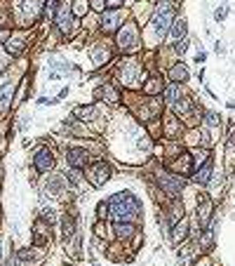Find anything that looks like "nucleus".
<instances>
[{
    "label": "nucleus",
    "instance_id": "f257e3e1",
    "mask_svg": "<svg viewBox=\"0 0 235 266\" xmlns=\"http://www.w3.org/2000/svg\"><path fill=\"white\" fill-rule=\"evenodd\" d=\"M106 203H108V219H113V222L136 224L141 219V215H144V205L132 191H115Z\"/></svg>",
    "mask_w": 235,
    "mask_h": 266
},
{
    "label": "nucleus",
    "instance_id": "f03ea898",
    "mask_svg": "<svg viewBox=\"0 0 235 266\" xmlns=\"http://www.w3.org/2000/svg\"><path fill=\"white\" fill-rule=\"evenodd\" d=\"M115 78L123 87L139 90L146 80V73H144V66H141L134 57H127V59L120 61V66H118V71H115Z\"/></svg>",
    "mask_w": 235,
    "mask_h": 266
},
{
    "label": "nucleus",
    "instance_id": "7ed1b4c3",
    "mask_svg": "<svg viewBox=\"0 0 235 266\" xmlns=\"http://www.w3.org/2000/svg\"><path fill=\"white\" fill-rule=\"evenodd\" d=\"M174 19H177L174 5L169 0H160V5L155 7V12H153V17H151V28H153V33H155L158 40H163L165 36L169 33Z\"/></svg>",
    "mask_w": 235,
    "mask_h": 266
},
{
    "label": "nucleus",
    "instance_id": "20e7f679",
    "mask_svg": "<svg viewBox=\"0 0 235 266\" xmlns=\"http://www.w3.org/2000/svg\"><path fill=\"white\" fill-rule=\"evenodd\" d=\"M155 179H158V184H160V191H165V193L169 196V200H181V193H184L186 186H188V179L169 172L167 167H160V170L155 172Z\"/></svg>",
    "mask_w": 235,
    "mask_h": 266
},
{
    "label": "nucleus",
    "instance_id": "39448f33",
    "mask_svg": "<svg viewBox=\"0 0 235 266\" xmlns=\"http://www.w3.org/2000/svg\"><path fill=\"white\" fill-rule=\"evenodd\" d=\"M118 50L125 55H134L141 50V36L136 22H125V26L118 31Z\"/></svg>",
    "mask_w": 235,
    "mask_h": 266
},
{
    "label": "nucleus",
    "instance_id": "423d86ee",
    "mask_svg": "<svg viewBox=\"0 0 235 266\" xmlns=\"http://www.w3.org/2000/svg\"><path fill=\"white\" fill-rule=\"evenodd\" d=\"M17 83H19V78L12 76L10 71H5L0 76V118L12 109V97H14Z\"/></svg>",
    "mask_w": 235,
    "mask_h": 266
},
{
    "label": "nucleus",
    "instance_id": "0eeeda50",
    "mask_svg": "<svg viewBox=\"0 0 235 266\" xmlns=\"http://www.w3.org/2000/svg\"><path fill=\"white\" fill-rule=\"evenodd\" d=\"M198 111H200V106L195 104V99L190 95H181V99L177 101V104L172 106V113L174 116H179V120L181 122H188V125H195V116H198ZM200 118V116H198ZM202 120V118H200Z\"/></svg>",
    "mask_w": 235,
    "mask_h": 266
},
{
    "label": "nucleus",
    "instance_id": "6e6552de",
    "mask_svg": "<svg viewBox=\"0 0 235 266\" xmlns=\"http://www.w3.org/2000/svg\"><path fill=\"white\" fill-rule=\"evenodd\" d=\"M165 167H167L169 172H174V174L184 177V179H193V174H195V158H193V151H184V153H179Z\"/></svg>",
    "mask_w": 235,
    "mask_h": 266
},
{
    "label": "nucleus",
    "instance_id": "1a4fd4ad",
    "mask_svg": "<svg viewBox=\"0 0 235 266\" xmlns=\"http://www.w3.org/2000/svg\"><path fill=\"white\" fill-rule=\"evenodd\" d=\"M85 174H87V179H90V184L94 189H101V186L113 177V167H111V163L99 161V163H94V165H90V170L85 172Z\"/></svg>",
    "mask_w": 235,
    "mask_h": 266
},
{
    "label": "nucleus",
    "instance_id": "9d476101",
    "mask_svg": "<svg viewBox=\"0 0 235 266\" xmlns=\"http://www.w3.org/2000/svg\"><path fill=\"white\" fill-rule=\"evenodd\" d=\"M125 26V17L120 10H106L101 14V22H99V28L104 36H111V33H118L120 28Z\"/></svg>",
    "mask_w": 235,
    "mask_h": 266
},
{
    "label": "nucleus",
    "instance_id": "9b49d317",
    "mask_svg": "<svg viewBox=\"0 0 235 266\" xmlns=\"http://www.w3.org/2000/svg\"><path fill=\"white\" fill-rule=\"evenodd\" d=\"M214 222V203L207 196H198V207H195V224L200 228H207Z\"/></svg>",
    "mask_w": 235,
    "mask_h": 266
},
{
    "label": "nucleus",
    "instance_id": "f8f14e48",
    "mask_svg": "<svg viewBox=\"0 0 235 266\" xmlns=\"http://www.w3.org/2000/svg\"><path fill=\"white\" fill-rule=\"evenodd\" d=\"M52 167H54V153H52V149L40 146L33 153V170L38 174H47V172H52Z\"/></svg>",
    "mask_w": 235,
    "mask_h": 266
},
{
    "label": "nucleus",
    "instance_id": "ddd939ff",
    "mask_svg": "<svg viewBox=\"0 0 235 266\" xmlns=\"http://www.w3.org/2000/svg\"><path fill=\"white\" fill-rule=\"evenodd\" d=\"M66 163H68V167H73V170H85V167L90 165V151L80 149V146L68 149L66 151Z\"/></svg>",
    "mask_w": 235,
    "mask_h": 266
},
{
    "label": "nucleus",
    "instance_id": "4468645a",
    "mask_svg": "<svg viewBox=\"0 0 235 266\" xmlns=\"http://www.w3.org/2000/svg\"><path fill=\"white\" fill-rule=\"evenodd\" d=\"M40 12H43V7H40L38 0H22L19 3V17H22L24 24L35 22L40 17Z\"/></svg>",
    "mask_w": 235,
    "mask_h": 266
},
{
    "label": "nucleus",
    "instance_id": "2eb2a0df",
    "mask_svg": "<svg viewBox=\"0 0 235 266\" xmlns=\"http://www.w3.org/2000/svg\"><path fill=\"white\" fill-rule=\"evenodd\" d=\"M73 14H71V7H59V12H56L54 17V24L56 28H59V33L62 36H71L73 33Z\"/></svg>",
    "mask_w": 235,
    "mask_h": 266
},
{
    "label": "nucleus",
    "instance_id": "dca6fc26",
    "mask_svg": "<svg viewBox=\"0 0 235 266\" xmlns=\"http://www.w3.org/2000/svg\"><path fill=\"white\" fill-rule=\"evenodd\" d=\"M212 179H214V158L209 155V158L202 163V165H198L195 174H193V182L200 184V186H207Z\"/></svg>",
    "mask_w": 235,
    "mask_h": 266
},
{
    "label": "nucleus",
    "instance_id": "f3484780",
    "mask_svg": "<svg viewBox=\"0 0 235 266\" xmlns=\"http://www.w3.org/2000/svg\"><path fill=\"white\" fill-rule=\"evenodd\" d=\"M113 236H115L118 243H123V240H129L134 238L136 233H139V228H136V224H129V222H113Z\"/></svg>",
    "mask_w": 235,
    "mask_h": 266
},
{
    "label": "nucleus",
    "instance_id": "a211bd4d",
    "mask_svg": "<svg viewBox=\"0 0 235 266\" xmlns=\"http://www.w3.org/2000/svg\"><path fill=\"white\" fill-rule=\"evenodd\" d=\"M163 215H165V219H167L169 226H174V224H179L181 219L186 217V212H184V203H181V200H169L167 210H163Z\"/></svg>",
    "mask_w": 235,
    "mask_h": 266
},
{
    "label": "nucleus",
    "instance_id": "6ab92c4d",
    "mask_svg": "<svg viewBox=\"0 0 235 266\" xmlns=\"http://www.w3.org/2000/svg\"><path fill=\"white\" fill-rule=\"evenodd\" d=\"M163 90H165V80L160 76L146 78L144 85H141V92H144L146 97H163Z\"/></svg>",
    "mask_w": 235,
    "mask_h": 266
},
{
    "label": "nucleus",
    "instance_id": "aec40b11",
    "mask_svg": "<svg viewBox=\"0 0 235 266\" xmlns=\"http://www.w3.org/2000/svg\"><path fill=\"white\" fill-rule=\"evenodd\" d=\"M188 226H190L188 219L184 217V219H181L179 224H174V226H172V233H169V240H172L174 245H184L186 240L190 238V228H188Z\"/></svg>",
    "mask_w": 235,
    "mask_h": 266
},
{
    "label": "nucleus",
    "instance_id": "412c9836",
    "mask_svg": "<svg viewBox=\"0 0 235 266\" xmlns=\"http://www.w3.org/2000/svg\"><path fill=\"white\" fill-rule=\"evenodd\" d=\"M186 38H188V22H186L184 17L174 19L172 28H169V43L177 45V43H181V40H186Z\"/></svg>",
    "mask_w": 235,
    "mask_h": 266
},
{
    "label": "nucleus",
    "instance_id": "4be33fe9",
    "mask_svg": "<svg viewBox=\"0 0 235 266\" xmlns=\"http://www.w3.org/2000/svg\"><path fill=\"white\" fill-rule=\"evenodd\" d=\"M163 132L167 134V139H179L181 137V120H179V116H174V113H165Z\"/></svg>",
    "mask_w": 235,
    "mask_h": 266
},
{
    "label": "nucleus",
    "instance_id": "5701e85b",
    "mask_svg": "<svg viewBox=\"0 0 235 266\" xmlns=\"http://www.w3.org/2000/svg\"><path fill=\"white\" fill-rule=\"evenodd\" d=\"M50 243V224L45 219H38L33 228V247H43Z\"/></svg>",
    "mask_w": 235,
    "mask_h": 266
},
{
    "label": "nucleus",
    "instance_id": "b1692460",
    "mask_svg": "<svg viewBox=\"0 0 235 266\" xmlns=\"http://www.w3.org/2000/svg\"><path fill=\"white\" fill-rule=\"evenodd\" d=\"M169 83H177V85H184L186 80L190 78L188 73V66H186L184 61H177V64H172V68H169Z\"/></svg>",
    "mask_w": 235,
    "mask_h": 266
},
{
    "label": "nucleus",
    "instance_id": "393cba45",
    "mask_svg": "<svg viewBox=\"0 0 235 266\" xmlns=\"http://www.w3.org/2000/svg\"><path fill=\"white\" fill-rule=\"evenodd\" d=\"M78 233V224H75V215H64L62 217V238H64V243H68V240L73 238Z\"/></svg>",
    "mask_w": 235,
    "mask_h": 266
},
{
    "label": "nucleus",
    "instance_id": "a878e982",
    "mask_svg": "<svg viewBox=\"0 0 235 266\" xmlns=\"http://www.w3.org/2000/svg\"><path fill=\"white\" fill-rule=\"evenodd\" d=\"M96 116H99V109H96L94 104L75 106V109H73V118H78L80 122H92Z\"/></svg>",
    "mask_w": 235,
    "mask_h": 266
},
{
    "label": "nucleus",
    "instance_id": "bb28decb",
    "mask_svg": "<svg viewBox=\"0 0 235 266\" xmlns=\"http://www.w3.org/2000/svg\"><path fill=\"white\" fill-rule=\"evenodd\" d=\"M99 99H106L108 104H118L120 101V92H118V87L113 83H104V87H99L94 92Z\"/></svg>",
    "mask_w": 235,
    "mask_h": 266
},
{
    "label": "nucleus",
    "instance_id": "cd10ccee",
    "mask_svg": "<svg viewBox=\"0 0 235 266\" xmlns=\"http://www.w3.org/2000/svg\"><path fill=\"white\" fill-rule=\"evenodd\" d=\"M181 99V87L177 83H169V85H165V90H163V104H167L169 109H172L177 101Z\"/></svg>",
    "mask_w": 235,
    "mask_h": 266
},
{
    "label": "nucleus",
    "instance_id": "c85d7f7f",
    "mask_svg": "<svg viewBox=\"0 0 235 266\" xmlns=\"http://www.w3.org/2000/svg\"><path fill=\"white\" fill-rule=\"evenodd\" d=\"M92 59H94V66H104L113 59V50L108 45H96L94 52H92Z\"/></svg>",
    "mask_w": 235,
    "mask_h": 266
},
{
    "label": "nucleus",
    "instance_id": "c756f323",
    "mask_svg": "<svg viewBox=\"0 0 235 266\" xmlns=\"http://www.w3.org/2000/svg\"><path fill=\"white\" fill-rule=\"evenodd\" d=\"M24 47H26L24 36H17V38H12V40H7V43H5V52H7V55H14V57L22 55Z\"/></svg>",
    "mask_w": 235,
    "mask_h": 266
},
{
    "label": "nucleus",
    "instance_id": "7c9ffc66",
    "mask_svg": "<svg viewBox=\"0 0 235 266\" xmlns=\"http://www.w3.org/2000/svg\"><path fill=\"white\" fill-rule=\"evenodd\" d=\"M17 259L22 266H33L35 264V250L33 247H22L17 252Z\"/></svg>",
    "mask_w": 235,
    "mask_h": 266
},
{
    "label": "nucleus",
    "instance_id": "2f4dec72",
    "mask_svg": "<svg viewBox=\"0 0 235 266\" xmlns=\"http://www.w3.org/2000/svg\"><path fill=\"white\" fill-rule=\"evenodd\" d=\"M90 10H92V7H90V0H75V3L71 5V14H73L75 19L85 17V14H87Z\"/></svg>",
    "mask_w": 235,
    "mask_h": 266
},
{
    "label": "nucleus",
    "instance_id": "473e14b6",
    "mask_svg": "<svg viewBox=\"0 0 235 266\" xmlns=\"http://www.w3.org/2000/svg\"><path fill=\"white\" fill-rule=\"evenodd\" d=\"M202 125L207 130H217L219 125H221V118H219L217 111H205L202 113Z\"/></svg>",
    "mask_w": 235,
    "mask_h": 266
},
{
    "label": "nucleus",
    "instance_id": "72a5a7b5",
    "mask_svg": "<svg viewBox=\"0 0 235 266\" xmlns=\"http://www.w3.org/2000/svg\"><path fill=\"white\" fill-rule=\"evenodd\" d=\"M47 189H50L52 196H59L64 191V177H59V174H52V177H47Z\"/></svg>",
    "mask_w": 235,
    "mask_h": 266
},
{
    "label": "nucleus",
    "instance_id": "f704fd0d",
    "mask_svg": "<svg viewBox=\"0 0 235 266\" xmlns=\"http://www.w3.org/2000/svg\"><path fill=\"white\" fill-rule=\"evenodd\" d=\"M64 179H66L68 184H71V186H80V184H83V179H85V174L80 170H68V172H64Z\"/></svg>",
    "mask_w": 235,
    "mask_h": 266
},
{
    "label": "nucleus",
    "instance_id": "c9c22d12",
    "mask_svg": "<svg viewBox=\"0 0 235 266\" xmlns=\"http://www.w3.org/2000/svg\"><path fill=\"white\" fill-rule=\"evenodd\" d=\"M50 66H52V71H56V73H66V71H71V68H73L68 61L59 59V57H52V59H50Z\"/></svg>",
    "mask_w": 235,
    "mask_h": 266
},
{
    "label": "nucleus",
    "instance_id": "e433bc0d",
    "mask_svg": "<svg viewBox=\"0 0 235 266\" xmlns=\"http://www.w3.org/2000/svg\"><path fill=\"white\" fill-rule=\"evenodd\" d=\"M10 7L5 5V3H0V28H5V26H10Z\"/></svg>",
    "mask_w": 235,
    "mask_h": 266
},
{
    "label": "nucleus",
    "instance_id": "4c0bfd02",
    "mask_svg": "<svg viewBox=\"0 0 235 266\" xmlns=\"http://www.w3.org/2000/svg\"><path fill=\"white\" fill-rule=\"evenodd\" d=\"M96 217H99V222H106V219H108V203H106V200L96 205Z\"/></svg>",
    "mask_w": 235,
    "mask_h": 266
},
{
    "label": "nucleus",
    "instance_id": "58836bf2",
    "mask_svg": "<svg viewBox=\"0 0 235 266\" xmlns=\"http://www.w3.org/2000/svg\"><path fill=\"white\" fill-rule=\"evenodd\" d=\"M43 219H45L47 224H56V215H54V210H52V207H45V210H43Z\"/></svg>",
    "mask_w": 235,
    "mask_h": 266
},
{
    "label": "nucleus",
    "instance_id": "ea45409f",
    "mask_svg": "<svg viewBox=\"0 0 235 266\" xmlns=\"http://www.w3.org/2000/svg\"><path fill=\"white\" fill-rule=\"evenodd\" d=\"M188 45H190V40H188V38H186V40H181V43H177V45H174V52H177V55L181 57L186 50H188Z\"/></svg>",
    "mask_w": 235,
    "mask_h": 266
},
{
    "label": "nucleus",
    "instance_id": "a19ab883",
    "mask_svg": "<svg viewBox=\"0 0 235 266\" xmlns=\"http://www.w3.org/2000/svg\"><path fill=\"white\" fill-rule=\"evenodd\" d=\"M226 14H228V7H219V10L217 12H214V19H217V22H224V19H226Z\"/></svg>",
    "mask_w": 235,
    "mask_h": 266
},
{
    "label": "nucleus",
    "instance_id": "79ce46f5",
    "mask_svg": "<svg viewBox=\"0 0 235 266\" xmlns=\"http://www.w3.org/2000/svg\"><path fill=\"white\" fill-rule=\"evenodd\" d=\"M90 7L96 12H104V7H106V0H90Z\"/></svg>",
    "mask_w": 235,
    "mask_h": 266
},
{
    "label": "nucleus",
    "instance_id": "37998d69",
    "mask_svg": "<svg viewBox=\"0 0 235 266\" xmlns=\"http://www.w3.org/2000/svg\"><path fill=\"white\" fill-rule=\"evenodd\" d=\"M125 5V0H106V7L108 10H120Z\"/></svg>",
    "mask_w": 235,
    "mask_h": 266
},
{
    "label": "nucleus",
    "instance_id": "c03bdc74",
    "mask_svg": "<svg viewBox=\"0 0 235 266\" xmlns=\"http://www.w3.org/2000/svg\"><path fill=\"white\" fill-rule=\"evenodd\" d=\"M226 149H228V155H233L235 153V130L230 132V137H228V144H226Z\"/></svg>",
    "mask_w": 235,
    "mask_h": 266
},
{
    "label": "nucleus",
    "instance_id": "a18cd8bd",
    "mask_svg": "<svg viewBox=\"0 0 235 266\" xmlns=\"http://www.w3.org/2000/svg\"><path fill=\"white\" fill-rule=\"evenodd\" d=\"M205 61H207V52H205V50L195 52V64H200V66H202V64H205Z\"/></svg>",
    "mask_w": 235,
    "mask_h": 266
},
{
    "label": "nucleus",
    "instance_id": "49530a36",
    "mask_svg": "<svg viewBox=\"0 0 235 266\" xmlns=\"http://www.w3.org/2000/svg\"><path fill=\"white\" fill-rule=\"evenodd\" d=\"M66 97H68V87H64V90H62V92H59V97H56V99L62 101V99H66Z\"/></svg>",
    "mask_w": 235,
    "mask_h": 266
},
{
    "label": "nucleus",
    "instance_id": "de8ad7c7",
    "mask_svg": "<svg viewBox=\"0 0 235 266\" xmlns=\"http://www.w3.org/2000/svg\"><path fill=\"white\" fill-rule=\"evenodd\" d=\"M0 261H3V236H0Z\"/></svg>",
    "mask_w": 235,
    "mask_h": 266
}]
</instances>
